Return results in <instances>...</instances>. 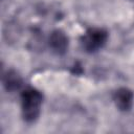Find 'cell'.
<instances>
[{
	"label": "cell",
	"mask_w": 134,
	"mask_h": 134,
	"mask_svg": "<svg viewBox=\"0 0 134 134\" xmlns=\"http://www.w3.org/2000/svg\"><path fill=\"white\" fill-rule=\"evenodd\" d=\"M43 103L42 93L36 88L28 87L21 94V111L26 122H35L40 116Z\"/></svg>",
	"instance_id": "6da1fadb"
},
{
	"label": "cell",
	"mask_w": 134,
	"mask_h": 134,
	"mask_svg": "<svg viewBox=\"0 0 134 134\" xmlns=\"http://www.w3.org/2000/svg\"><path fill=\"white\" fill-rule=\"evenodd\" d=\"M108 40V31L104 28L91 27L81 37V45L86 52L94 53L104 47Z\"/></svg>",
	"instance_id": "7a4b0ae2"
},
{
	"label": "cell",
	"mask_w": 134,
	"mask_h": 134,
	"mask_svg": "<svg viewBox=\"0 0 134 134\" xmlns=\"http://www.w3.org/2000/svg\"><path fill=\"white\" fill-rule=\"evenodd\" d=\"M48 44L52 52L58 55H63L68 49V37L62 29H54L49 36Z\"/></svg>",
	"instance_id": "3957f363"
},
{
	"label": "cell",
	"mask_w": 134,
	"mask_h": 134,
	"mask_svg": "<svg viewBox=\"0 0 134 134\" xmlns=\"http://www.w3.org/2000/svg\"><path fill=\"white\" fill-rule=\"evenodd\" d=\"M113 100L120 111H129L134 103V93L129 88H118L113 93Z\"/></svg>",
	"instance_id": "277c9868"
},
{
	"label": "cell",
	"mask_w": 134,
	"mask_h": 134,
	"mask_svg": "<svg viewBox=\"0 0 134 134\" xmlns=\"http://www.w3.org/2000/svg\"><path fill=\"white\" fill-rule=\"evenodd\" d=\"M2 83H3V86L6 89V91L14 92V91L19 90L22 87L23 80H22L21 75L17 71L10 69V70H7L3 74V76H2Z\"/></svg>",
	"instance_id": "5b68a950"
},
{
	"label": "cell",
	"mask_w": 134,
	"mask_h": 134,
	"mask_svg": "<svg viewBox=\"0 0 134 134\" xmlns=\"http://www.w3.org/2000/svg\"><path fill=\"white\" fill-rule=\"evenodd\" d=\"M131 1H134V0H131Z\"/></svg>",
	"instance_id": "8992f818"
}]
</instances>
